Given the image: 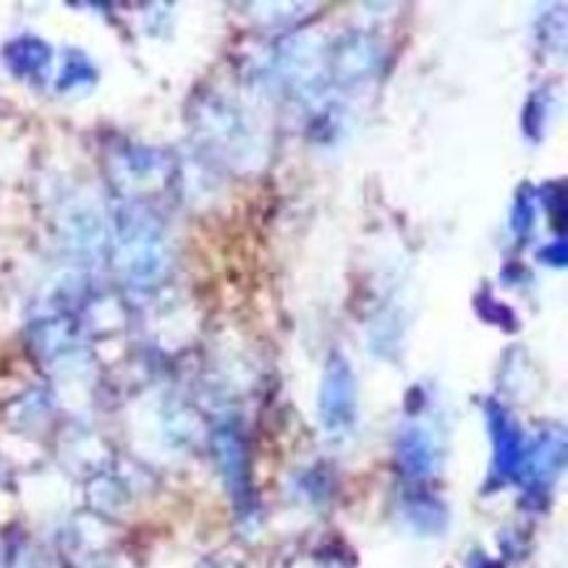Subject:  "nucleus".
<instances>
[{"mask_svg": "<svg viewBox=\"0 0 568 568\" xmlns=\"http://www.w3.org/2000/svg\"><path fill=\"white\" fill-rule=\"evenodd\" d=\"M354 377L348 364L341 356H333L327 364L323 398H320V414L327 433L341 435L354 422Z\"/></svg>", "mask_w": 568, "mask_h": 568, "instance_id": "obj_1", "label": "nucleus"}, {"mask_svg": "<svg viewBox=\"0 0 568 568\" xmlns=\"http://www.w3.org/2000/svg\"><path fill=\"white\" fill-rule=\"evenodd\" d=\"M490 427L495 440V471L498 477H514L521 466V438L498 406H490Z\"/></svg>", "mask_w": 568, "mask_h": 568, "instance_id": "obj_2", "label": "nucleus"}, {"mask_svg": "<svg viewBox=\"0 0 568 568\" xmlns=\"http://www.w3.org/2000/svg\"><path fill=\"white\" fill-rule=\"evenodd\" d=\"M9 63L19 74H34L48 63V48L40 40H19L9 48Z\"/></svg>", "mask_w": 568, "mask_h": 568, "instance_id": "obj_3", "label": "nucleus"}, {"mask_svg": "<svg viewBox=\"0 0 568 568\" xmlns=\"http://www.w3.org/2000/svg\"><path fill=\"white\" fill-rule=\"evenodd\" d=\"M531 217H535V213H531V207L527 205V202L519 200L516 202V215H514V229L516 231H527Z\"/></svg>", "mask_w": 568, "mask_h": 568, "instance_id": "obj_4", "label": "nucleus"}, {"mask_svg": "<svg viewBox=\"0 0 568 568\" xmlns=\"http://www.w3.org/2000/svg\"><path fill=\"white\" fill-rule=\"evenodd\" d=\"M558 250H560V257H558V265H566V244L558 242ZM552 257V265H556V246H550L548 252H542V257Z\"/></svg>", "mask_w": 568, "mask_h": 568, "instance_id": "obj_5", "label": "nucleus"}]
</instances>
